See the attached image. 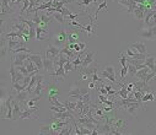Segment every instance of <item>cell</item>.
<instances>
[{
	"instance_id": "cell-1",
	"label": "cell",
	"mask_w": 156,
	"mask_h": 135,
	"mask_svg": "<svg viewBox=\"0 0 156 135\" xmlns=\"http://www.w3.org/2000/svg\"><path fill=\"white\" fill-rule=\"evenodd\" d=\"M46 83L43 82V76L42 75H40V77H38V82H37V85H36V87L33 88V91H32V94H31V98L32 100H34V101H38L41 97H42V94H43V91L46 90Z\"/></svg>"
},
{
	"instance_id": "cell-2",
	"label": "cell",
	"mask_w": 156,
	"mask_h": 135,
	"mask_svg": "<svg viewBox=\"0 0 156 135\" xmlns=\"http://www.w3.org/2000/svg\"><path fill=\"white\" fill-rule=\"evenodd\" d=\"M87 92H90V91H89V87L86 88V87H75V86H73L71 90L69 91V95H68V96H69L70 98L83 100V96L86 95Z\"/></svg>"
},
{
	"instance_id": "cell-3",
	"label": "cell",
	"mask_w": 156,
	"mask_h": 135,
	"mask_svg": "<svg viewBox=\"0 0 156 135\" xmlns=\"http://www.w3.org/2000/svg\"><path fill=\"white\" fill-rule=\"evenodd\" d=\"M59 54H60V48L57 47L55 44H53V43H48V46L46 48V52H44V55H46L44 58L55 60L59 57Z\"/></svg>"
},
{
	"instance_id": "cell-4",
	"label": "cell",
	"mask_w": 156,
	"mask_h": 135,
	"mask_svg": "<svg viewBox=\"0 0 156 135\" xmlns=\"http://www.w3.org/2000/svg\"><path fill=\"white\" fill-rule=\"evenodd\" d=\"M101 75H102V77H103V79H107V80H109L112 83H115V85H121L119 82H117V81H115V69H114L112 65H108V66H106V68L102 70Z\"/></svg>"
},
{
	"instance_id": "cell-5",
	"label": "cell",
	"mask_w": 156,
	"mask_h": 135,
	"mask_svg": "<svg viewBox=\"0 0 156 135\" xmlns=\"http://www.w3.org/2000/svg\"><path fill=\"white\" fill-rule=\"evenodd\" d=\"M66 39H68V33L65 32V30L64 28H62L60 30V32L59 33H57L54 37H53V44H55L57 47H64L65 46V42H66Z\"/></svg>"
},
{
	"instance_id": "cell-6",
	"label": "cell",
	"mask_w": 156,
	"mask_h": 135,
	"mask_svg": "<svg viewBox=\"0 0 156 135\" xmlns=\"http://www.w3.org/2000/svg\"><path fill=\"white\" fill-rule=\"evenodd\" d=\"M30 52H20V53H14V55L11 57V62L19 66V65H23L25 60L30 58Z\"/></svg>"
},
{
	"instance_id": "cell-7",
	"label": "cell",
	"mask_w": 156,
	"mask_h": 135,
	"mask_svg": "<svg viewBox=\"0 0 156 135\" xmlns=\"http://www.w3.org/2000/svg\"><path fill=\"white\" fill-rule=\"evenodd\" d=\"M65 118H68V119H75L74 115H73V113L70 111H65V112H54L53 115L51 117V120H57V119L64 120Z\"/></svg>"
},
{
	"instance_id": "cell-8",
	"label": "cell",
	"mask_w": 156,
	"mask_h": 135,
	"mask_svg": "<svg viewBox=\"0 0 156 135\" xmlns=\"http://www.w3.org/2000/svg\"><path fill=\"white\" fill-rule=\"evenodd\" d=\"M25 111H22V114H21V119H37L34 113L37 112L38 109V106L36 107H32V108H28V107H23Z\"/></svg>"
},
{
	"instance_id": "cell-9",
	"label": "cell",
	"mask_w": 156,
	"mask_h": 135,
	"mask_svg": "<svg viewBox=\"0 0 156 135\" xmlns=\"http://www.w3.org/2000/svg\"><path fill=\"white\" fill-rule=\"evenodd\" d=\"M95 62V53L94 52H87L84 57V60H83V64L80 65V70L81 69H85L87 68L90 64H92Z\"/></svg>"
},
{
	"instance_id": "cell-10",
	"label": "cell",
	"mask_w": 156,
	"mask_h": 135,
	"mask_svg": "<svg viewBox=\"0 0 156 135\" xmlns=\"http://www.w3.org/2000/svg\"><path fill=\"white\" fill-rule=\"evenodd\" d=\"M12 105H14V111H12V119L14 120H17V119H21V114H22V111H21V106H20V102L16 101L15 98L12 100Z\"/></svg>"
},
{
	"instance_id": "cell-11",
	"label": "cell",
	"mask_w": 156,
	"mask_h": 135,
	"mask_svg": "<svg viewBox=\"0 0 156 135\" xmlns=\"http://www.w3.org/2000/svg\"><path fill=\"white\" fill-rule=\"evenodd\" d=\"M30 59L34 63V65L37 66L38 70L44 69V66H43V59H42V55L41 54H30Z\"/></svg>"
},
{
	"instance_id": "cell-12",
	"label": "cell",
	"mask_w": 156,
	"mask_h": 135,
	"mask_svg": "<svg viewBox=\"0 0 156 135\" xmlns=\"http://www.w3.org/2000/svg\"><path fill=\"white\" fill-rule=\"evenodd\" d=\"M140 37H141V38H145V39H149V41H154V39H156L155 36H154V33H152V30H151L150 26H147L146 28L141 27V30H140Z\"/></svg>"
},
{
	"instance_id": "cell-13",
	"label": "cell",
	"mask_w": 156,
	"mask_h": 135,
	"mask_svg": "<svg viewBox=\"0 0 156 135\" xmlns=\"http://www.w3.org/2000/svg\"><path fill=\"white\" fill-rule=\"evenodd\" d=\"M43 66H44V70H46L48 74H52V73L55 71V64H54V60H53V59L44 58V59H43Z\"/></svg>"
},
{
	"instance_id": "cell-14",
	"label": "cell",
	"mask_w": 156,
	"mask_h": 135,
	"mask_svg": "<svg viewBox=\"0 0 156 135\" xmlns=\"http://www.w3.org/2000/svg\"><path fill=\"white\" fill-rule=\"evenodd\" d=\"M14 12V9L10 6L9 0H2V16H4L5 14L10 15Z\"/></svg>"
},
{
	"instance_id": "cell-15",
	"label": "cell",
	"mask_w": 156,
	"mask_h": 135,
	"mask_svg": "<svg viewBox=\"0 0 156 135\" xmlns=\"http://www.w3.org/2000/svg\"><path fill=\"white\" fill-rule=\"evenodd\" d=\"M28 96H31L30 95V92L27 91V90H25V91H21V92H16V96H15V100L16 101H19L20 103H26L28 100Z\"/></svg>"
},
{
	"instance_id": "cell-16",
	"label": "cell",
	"mask_w": 156,
	"mask_h": 135,
	"mask_svg": "<svg viewBox=\"0 0 156 135\" xmlns=\"http://www.w3.org/2000/svg\"><path fill=\"white\" fill-rule=\"evenodd\" d=\"M127 55L133 58V59H146V54H141L136 51H133L130 47L127 49Z\"/></svg>"
},
{
	"instance_id": "cell-17",
	"label": "cell",
	"mask_w": 156,
	"mask_h": 135,
	"mask_svg": "<svg viewBox=\"0 0 156 135\" xmlns=\"http://www.w3.org/2000/svg\"><path fill=\"white\" fill-rule=\"evenodd\" d=\"M76 30V27L74 28V31H71V32H69L68 33V43H77V42H79V38H80V34H79V32H76L75 31Z\"/></svg>"
},
{
	"instance_id": "cell-18",
	"label": "cell",
	"mask_w": 156,
	"mask_h": 135,
	"mask_svg": "<svg viewBox=\"0 0 156 135\" xmlns=\"http://www.w3.org/2000/svg\"><path fill=\"white\" fill-rule=\"evenodd\" d=\"M51 77H62L63 80L64 79H66V73H65V69H64V66H59L54 73H52V74H48Z\"/></svg>"
},
{
	"instance_id": "cell-19",
	"label": "cell",
	"mask_w": 156,
	"mask_h": 135,
	"mask_svg": "<svg viewBox=\"0 0 156 135\" xmlns=\"http://www.w3.org/2000/svg\"><path fill=\"white\" fill-rule=\"evenodd\" d=\"M155 62H156V58L154 55H149L146 57V59L144 60V65L149 66L151 69V71H155L156 73V66H155Z\"/></svg>"
},
{
	"instance_id": "cell-20",
	"label": "cell",
	"mask_w": 156,
	"mask_h": 135,
	"mask_svg": "<svg viewBox=\"0 0 156 135\" xmlns=\"http://www.w3.org/2000/svg\"><path fill=\"white\" fill-rule=\"evenodd\" d=\"M43 34H48V30H46V28H43L41 26H38L37 27V31H36V38H37V41H44V39H47V38L43 37Z\"/></svg>"
},
{
	"instance_id": "cell-21",
	"label": "cell",
	"mask_w": 156,
	"mask_h": 135,
	"mask_svg": "<svg viewBox=\"0 0 156 135\" xmlns=\"http://www.w3.org/2000/svg\"><path fill=\"white\" fill-rule=\"evenodd\" d=\"M149 73H151V69H150L149 66H145V68H143V69H139L135 76H136L139 80H144V79L147 76Z\"/></svg>"
},
{
	"instance_id": "cell-22",
	"label": "cell",
	"mask_w": 156,
	"mask_h": 135,
	"mask_svg": "<svg viewBox=\"0 0 156 135\" xmlns=\"http://www.w3.org/2000/svg\"><path fill=\"white\" fill-rule=\"evenodd\" d=\"M130 48H135L136 52L141 53V54H146V47H145V44L141 43V42H136V43H133Z\"/></svg>"
},
{
	"instance_id": "cell-23",
	"label": "cell",
	"mask_w": 156,
	"mask_h": 135,
	"mask_svg": "<svg viewBox=\"0 0 156 135\" xmlns=\"http://www.w3.org/2000/svg\"><path fill=\"white\" fill-rule=\"evenodd\" d=\"M90 20H91V21H90V23H89L87 26H85V28H86V30H85V32L87 33V36H89V37H92V36L95 34V32H96V28L94 27V22H95V19L90 17Z\"/></svg>"
},
{
	"instance_id": "cell-24",
	"label": "cell",
	"mask_w": 156,
	"mask_h": 135,
	"mask_svg": "<svg viewBox=\"0 0 156 135\" xmlns=\"http://www.w3.org/2000/svg\"><path fill=\"white\" fill-rule=\"evenodd\" d=\"M60 53H63V54L68 55L70 59H75V58H76V53H75L74 51H71V49H70L68 46L62 47V48H60Z\"/></svg>"
},
{
	"instance_id": "cell-25",
	"label": "cell",
	"mask_w": 156,
	"mask_h": 135,
	"mask_svg": "<svg viewBox=\"0 0 156 135\" xmlns=\"http://www.w3.org/2000/svg\"><path fill=\"white\" fill-rule=\"evenodd\" d=\"M115 96H121V98H128L129 96V91L127 90V85H121V90L119 91H117Z\"/></svg>"
},
{
	"instance_id": "cell-26",
	"label": "cell",
	"mask_w": 156,
	"mask_h": 135,
	"mask_svg": "<svg viewBox=\"0 0 156 135\" xmlns=\"http://www.w3.org/2000/svg\"><path fill=\"white\" fill-rule=\"evenodd\" d=\"M53 17H54V20L57 21V22H59V23H62L63 26L65 25V16L63 15V14H60V12H53V15H52Z\"/></svg>"
},
{
	"instance_id": "cell-27",
	"label": "cell",
	"mask_w": 156,
	"mask_h": 135,
	"mask_svg": "<svg viewBox=\"0 0 156 135\" xmlns=\"http://www.w3.org/2000/svg\"><path fill=\"white\" fill-rule=\"evenodd\" d=\"M73 128H74V124H73L71 126H69V125H65V126H63V128L59 130L58 135H70V134L73 133Z\"/></svg>"
},
{
	"instance_id": "cell-28",
	"label": "cell",
	"mask_w": 156,
	"mask_h": 135,
	"mask_svg": "<svg viewBox=\"0 0 156 135\" xmlns=\"http://www.w3.org/2000/svg\"><path fill=\"white\" fill-rule=\"evenodd\" d=\"M155 100V95L154 92H151L150 90H147V91L143 95V102H147V101H154Z\"/></svg>"
},
{
	"instance_id": "cell-29",
	"label": "cell",
	"mask_w": 156,
	"mask_h": 135,
	"mask_svg": "<svg viewBox=\"0 0 156 135\" xmlns=\"http://www.w3.org/2000/svg\"><path fill=\"white\" fill-rule=\"evenodd\" d=\"M136 73H138V68H136L134 64L128 63V75H129L130 77H133V76L136 75Z\"/></svg>"
},
{
	"instance_id": "cell-30",
	"label": "cell",
	"mask_w": 156,
	"mask_h": 135,
	"mask_svg": "<svg viewBox=\"0 0 156 135\" xmlns=\"http://www.w3.org/2000/svg\"><path fill=\"white\" fill-rule=\"evenodd\" d=\"M64 106L68 108V111H70L71 113L73 112H76V106H77V101L76 102H70V101H66L64 103Z\"/></svg>"
},
{
	"instance_id": "cell-31",
	"label": "cell",
	"mask_w": 156,
	"mask_h": 135,
	"mask_svg": "<svg viewBox=\"0 0 156 135\" xmlns=\"http://www.w3.org/2000/svg\"><path fill=\"white\" fill-rule=\"evenodd\" d=\"M12 90H14V91H16V92H21V91H25V90H27V88L22 83L15 82V83H12Z\"/></svg>"
},
{
	"instance_id": "cell-32",
	"label": "cell",
	"mask_w": 156,
	"mask_h": 135,
	"mask_svg": "<svg viewBox=\"0 0 156 135\" xmlns=\"http://www.w3.org/2000/svg\"><path fill=\"white\" fill-rule=\"evenodd\" d=\"M103 9H107V2H106V0H103V2L100 4V6H98V9L95 11V16H94V19L95 20H97V16H98V12L100 11H102Z\"/></svg>"
},
{
	"instance_id": "cell-33",
	"label": "cell",
	"mask_w": 156,
	"mask_h": 135,
	"mask_svg": "<svg viewBox=\"0 0 156 135\" xmlns=\"http://www.w3.org/2000/svg\"><path fill=\"white\" fill-rule=\"evenodd\" d=\"M64 69H65V73L68 74L69 71L75 70V66H74V64H73V62H71V60H68V62L65 63V65H64Z\"/></svg>"
},
{
	"instance_id": "cell-34",
	"label": "cell",
	"mask_w": 156,
	"mask_h": 135,
	"mask_svg": "<svg viewBox=\"0 0 156 135\" xmlns=\"http://www.w3.org/2000/svg\"><path fill=\"white\" fill-rule=\"evenodd\" d=\"M51 111L52 112H65V111H68V108L65 107V106H63V107H57V106H52L51 107Z\"/></svg>"
},
{
	"instance_id": "cell-35",
	"label": "cell",
	"mask_w": 156,
	"mask_h": 135,
	"mask_svg": "<svg viewBox=\"0 0 156 135\" xmlns=\"http://www.w3.org/2000/svg\"><path fill=\"white\" fill-rule=\"evenodd\" d=\"M119 62H121L122 66H127L128 65V62H127V58H126L124 53H119Z\"/></svg>"
},
{
	"instance_id": "cell-36",
	"label": "cell",
	"mask_w": 156,
	"mask_h": 135,
	"mask_svg": "<svg viewBox=\"0 0 156 135\" xmlns=\"http://www.w3.org/2000/svg\"><path fill=\"white\" fill-rule=\"evenodd\" d=\"M126 75H128V65L127 66H122V70H121V81H123L126 79Z\"/></svg>"
},
{
	"instance_id": "cell-37",
	"label": "cell",
	"mask_w": 156,
	"mask_h": 135,
	"mask_svg": "<svg viewBox=\"0 0 156 135\" xmlns=\"http://www.w3.org/2000/svg\"><path fill=\"white\" fill-rule=\"evenodd\" d=\"M81 101H84L85 103H89V105H91V94H90V92H87L86 95H84Z\"/></svg>"
},
{
	"instance_id": "cell-38",
	"label": "cell",
	"mask_w": 156,
	"mask_h": 135,
	"mask_svg": "<svg viewBox=\"0 0 156 135\" xmlns=\"http://www.w3.org/2000/svg\"><path fill=\"white\" fill-rule=\"evenodd\" d=\"M36 102H37V101H34V100H32V98H31V100H28V101L26 102V107H28V108L36 107V106H37V105H36Z\"/></svg>"
},
{
	"instance_id": "cell-39",
	"label": "cell",
	"mask_w": 156,
	"mask_h": 135,
	"mask_svg": "<svg viewBox=\"0 0 156 135\" xmlns=\"http://www.w3.org/2000/svg\"><path fill=\"white\" fill-rule=\"evenodd\" d=\"M92 3V0H83V2H80L79 4H77V5H79V6H87V5H90Z\"/></svg>"
},
{
	"instance_id": "cell-40",
	"label": "cell",
	"mask_w": 156,
	"mask_h": 135,
	"mask_svg": "<svg viewBox=\"0 0 156 135\" xmlns=\"http://www.w3.org/2000/svg\"><path fill=\"white\" fill-rule=\"evenodd\" d=\"M79 16H80L79 14H70V15H69V16H66L65 19H66V20H75V19H77Z\"/></svg>"
},
{
	"instance_id": "cell-41",
	"label": "cell",
	"mask_w": 156,
	"mask_h": 135,
	"mask_svg": "<svg viewBox=\"0 0 156 135\" xmlns=\"http://www.w3.org/2000/svg\"><path fill=\"white\" fill-rule=\"evenodd\" d=\"M127 90H128L129 92H133V90H134V82L128 83V85H127Z\"/></svg>"
},
{
	"instance_id": "cell-42",
	"label": "cell",
	"mask_w": 156,
	"mask_h": 135,
	"mask_svg": "<svg viewBox=\"0 0 156 135\" xmlns=\"http://www.w3.org/2000/svg\"><path fill=\"white\" fill-rule=\"evenodd\" d=\"M21 2H22V0H9L10 4H15V5H19Z\"/></svg>"
},
{
	"instance_id": "cell-43",
	"label": "cell",
	"mask_w": 156,
	"mask_h": 135,
	"mask_svg": "<svg viewBox=\"0 0 156 135\" xmlns=\"http://www.w3.org/2000/svg\"><path fill=\"white\" fill-rule=\"evenodd\" d=\"M95 87H96V83H95L94 81H91V82L89 83V88H90V90H92V88H95Z\"/></svg>"
},
{
	"instance_id": "cell-44",
	"label": "cell",
	"mask_w": 156,
	"mask_h": 135,
	"mask_svg": "<svg viewBox=\"0 0 156 135\" xmlns=\"http://www.w3.org/2000/svg\"><path fill=\"white\" fill-rule=\"evenodd\" d=\"M151 27V30H152V33H154V36H155V38H156V25H154V26H150Z\"/></svg>"
},
{
	"instance_id": "cell-45",
	"label": "cell",
	"mask_w": 156,
	"mask_h": 135,
	"mask_svg": "<svg viewBox=\"0 0 156 135\" xmlns=\"http://www.w3.org/2000/svg\"><path fill=\"white\" fill-rule=\"evenodd\" d=\"M80 47H81V49H85V47H86V44H85V43H80Z\"/></svg>"
},
{
	"instance_id": "cell-46",
	"label": "cell",
	"mask_w": 156,
	"mask_h": 135,
	"mask_svg": "<svg viewBox=\"0 0 156 135\" xmlns=\"http://www.w3.org/2000/svg\"><path fill=\"white\" fill-rule=\"evenodd\" d=\"M152 20H154V22H156V12L152 15Z\"/></svg>"
},
{
	"instance_id": "cell-47",
	"label": "cell",
	"mask_w": 156,
	"mask_h": 135,
	"mask_svg": "<svg viewBox=\"0 0 156 135\" xmlns=\"http://www.w3.org/2000/svg\"><path fill=\"white\" fill-rule=\"evenodd\" d=\"M96 2H98V0H92V3H96Z\"/></svg>"
},
{
	"instance_id": "cell-48",
	"label": "cell",
	"mask_w": 156,
	"mask_h": 135,
	"mask_svg": "<svg viewBox=\"0 0 156 135\" xmlns=\"http://www.w3.org/2000/svg\"><path fill=\"white\" fill-rule=\"evenodd\" d=\"M155 129H156V125H155Z\"/></svg>"
}]
</instances>
